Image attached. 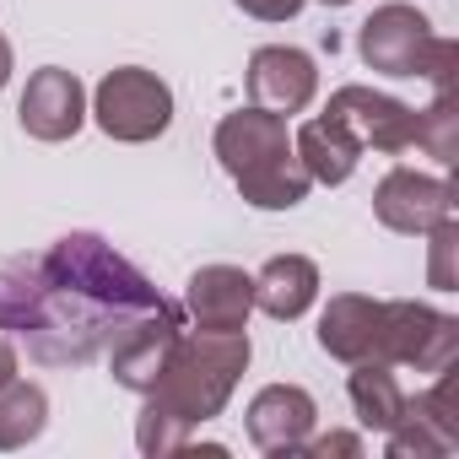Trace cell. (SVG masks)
<instances>
[{
    "instance_id": "484cf974",
    "label": "cell",
    "mask_w": 459,
    "mask_h": 459,
    "mask_svg": "<svg viewBox=\"0 0 459 459\" xmlns=\"http://www.w3.org/2000/svg\"><path fill=\"white\" fill-rule=\"evenodd\" d=\"M6 82H12V44L0 39V87H6Z\"/></svg>"
},
{
    "instance_id": "e0dca14e",
    "label": "cell",
    "mask_w": 459,
    "mask_h": 459,
    "mask_svg": "<svg viewBox=\"0 0 459 459\" xmlns=\"http://www.w3.org/2000/svg\"><path fill=\"white\" fill-rule=\"evenodd\" d=\"M346 394H351V411H357V421L368 432H389L405 416V389H400L389 362H351Z\"/></svg>"
},
{
    "instance_id": "ac0fdd59",
    "label": "cell",
    "mask_w": 459,
    "mask_h": 459,
    "mask_svg": "<svg viewBox=\"0 0 459 459\" xmlns=\"http://www.w3.org/2000/svg\"><path fill=\"white\" fill-rule=\"evenodd\" d=\"M49 427V394L28 378L0 384V448H28Z\"/></svg>"
},
{
    "instance_id": "4316f807",
    "label": "cell",
    "mask_w": 459,
    "mask_h": 459,
    "mask_svg": "<svg viewBox=\"0 0 459 459\" xmlns=\"http://www.w3.org/2000/svg\"><path fill=\"white\" fill-rule=\"evenodd\" d=\"M325 6H351V0H325Z\"/></svg>"
},
{
    "instance_id": "30bf717a",
    "label": "cell",
    "mask_w": 459,
    "mask_h": 459,
    "mask_svg": "<svg viewBox=\"0 0 459 459\" xmlns=\"http://www.w3.org/2000/svg\"><path fill=\"white\" fill-rule=\"evenodd\" d=\"M373 216L389 227V233H411L416 238L432 221L454 216V189H448V178H432V173H416V168H394L373 189Z\"/></svg>"
},
{
    "instance_id": "3957f363",
    "label": "cell",
    "mask_w": 459,
    "mask_h": 459,
    "mask_svg": "<svg viewBox=\"0 0 459 459\" xmlns=\"http://www.w3.org/2000/svg\"><path fill=\"white\" fill-rule=\"evenodd\" d=\"M216 157H221L227 173H233V184L244 189V200L260 205V211H292L314 189L308 168L292 152L287 119L271 114V108H238V114H227L216 125Z\"/></svg>"
},
{
    "instance_id": "7c38bea8",
    "label": "cell",
    "mask_w": 459,
    "mask_h": 459,
    "mask_svg": "<svg viewBox=\"0 0 459 459\" xmlns=\"http://www.w3.org/2000/svg\"><path fill=\"white\" fill-rule=\"evenodd\" d=\"M184 303H189L195 330H211V335L244 330L255 314V276H244L238 265H200L189 276Z\"/></svg>"
},
{
    "instance_id": "7402d4cb",
    "label": "cell",
    "mask_w": 459,
    "mask_h": 459,
    "mask_svg": "<svg viewBox=\"0 0 459 459\" xmlns=\"http://www.w3.org/2000/svg\"><path fill=\"white\" fill-rule=\"evenodd\" d=\"M427 287H437V292H454L459 287V271H454V260H459V221L454 216H443V221H432L427 227Z\"/></svg>"
},
{
    "instance_id": "5b68a950",
    "label": "cell",
    "mask_w": 459,
    "mask_h": 459,
    "mask_svg": "<svg viewBox=\"0 0 459 459\" xmlns=\"http://www.w3.org/2000/svg\"><path fill=\"white\" fill-rule=\"evenodd\" d=\"M459 357V319L427 308V303H384V330H378V362L389 368H416V373H443Z\"/></svg>"
},
{
    "instance_id": "277c9868",
    "label": "cell",
    "mask_w": 459,
    "mask_h": 459,
    "mask_svg": "<svg viewBox=\"0 0 459 459\" xmlns=\"http://www.w3.org/2000/svg\"><path fill=\"white\" fill-rule=\"evenodd\" d=\"M92 119L103 125V135L141 146V141H157L173 125V92H168L162 76H152L141 65H119L98 82Z\"/></svg>"
},
{
    "instance_id": "d4e9b609",
    "label": "cell",
    "mask_w": 459,
    "mask_h": 459,
    "mask_svg": "<svg viewBox=\"0 0 459 459\" xmlns=\"http://www.w3.org/2000/svg\"><path fill=\"white\" fill-rule=\"evenodd\" d=\"M238 6H244L249 17H260V22H287V17L303 12V0H238Z\"/></svg>"
},
{
    "instance_id": "ba28073f",
    "label": "cell",
    "mask_w": 459,
    "mask_h": 459,
    "mask_svg": "<svg viewBox=\"0 0 459 459\" xmlns=\"http://www.w3.org/2000/svg\"><path fill=\"white\" fill-rule=\"evenodd\" d=\"M17 119H22V130L33 141H71L87 125V87L76 82V71L44 65V71L28 76L22 103H17Z\"/></svg>"
},
{
    "instance_id": "d6986e66",
    "label": "cell",
    "mask_w": 459,
    "mask_h": 459,
    "mask_svg": "<svg viewBox=\"0 0 459 459\" xmlns=\"http://www.w3.org/2000/svg\"><path fill=\"white\" fill-rule=\"evenodd\" d=\"M432 378H437V384H432V389H421L416 400L405 394V411H411V416H421V421H432V427L459 448V373H454V362H448V368H443V373H432Z\"/></svg>"
},
{
    "instance_id": "5bb4252c",
    "label": "cell",
    "mask_w": 459,
    "mask_h": 459,
    "mask_svg": "<svg viewBox=\"0 0 459 459\" xmlns=\"http://www.w3.org/2000/svg\"><path fill=\"white\" fill-rule=\"evenodd\" d=\"M378 330H384V303L362 292H341L319 319V346L341 362H378Z\"/></svg>"
},
{
    "instance_id": "7a4b0ae2",
    "label": "cell",
    "mask_w": 459,
    "mask_h": 459,
    "mask_svg": "<svg viewBox=\"0 0 459 459\" xmlns=\"http://www.w3.org/2000/svg\"><path fill=\"white\" fill-rule=\"evenodd\" d=\"M244 368H249V335L244 330L178 335V346H173L162 378L146 389V405H141V421H135L141 454L162 459V454L189 448V432L221 416V405L238 389Z\"/></svg>"
},
{
    "instance_id": "cb8c5ba5",
    "label": "cell",
    "mask_w": 459,
    "mask_h": 459,
    "mask_svg": "<svg viewBox=\"0 0 459 459\" xmlns=\"http://www.w3.org/2000/svg\"><path fill=\"white\" fill-rule=\"evenodd\" d=\"M298 454H308V459H330V454H346V459H357L362 454V437L357 432H330V437H303V448Z\"/></svg>"
},
{
    "instance_id": "8fae6325",
    "label": "cell",
    "mask_w": 459,
    "mask_h": 459,
    "mask_svg": "<svg viewBox=\"0 0 459 459\" xmlns=\"http://www.w3.org/2000/svg\"><path fill=\"white\" fill-rule=\"evenodd\" d=\"M319 92V71L303 49H287V44H265L255 49L249 60V98L255 108H271V114H303Z\"/></svg>"
},
{
    "instance_id": "2e32d148",
    "label": "cell",
    "mask_w": 459,
    "mask_h": 459,
    "mask_svg": "<svg viewBox=\"0 0 459 459\" xmlns=\"http://www.w3.org/2000/svg\"><path fill=\"white\" fill-rule=\"evenodd\" d=\"M292 152H298V162L308 168V178H314V184H346V178L357 173L362 141H357L341 119L319 114V119H308V125L292 135Z\"/></svg>"
},
{
    "instance_id": "6da1fadb",
    "label": "cell",
    "mask_w": 459,
    "mask_h": 459,
    "mask_svg": "<svg viewBox=\"0 0 459 459\" xmlns=\"http://www.w3.org/2000/svg\"><path fill=\"white\" fill-rule=\"evenodd\" d=\"M173 308L125 255H114L98 233H65L39 255V303L28 319V351L44 368H82L103 357L125 325L141 314Z\"/></svg>"
},
{
    "instance_id": "4fadbf2b",
    "label": "cell",
    "mask_w": 459,
    "mask_h": 459,
    "mask_svg": "<svg viewBox=\"0 0 459 459\" xmlns=\"http://www.w3.org/2000/svg\"><path fill=\"white\" fill-rule=\"evenodd\" d=\"M314 394L298 384H271L249 400V443L260 454H298L314 432Z\"/></svg>"
},
{
    "instance_id": "8992f818",
    "label": "cell",
    "mask_w": 459,
    "mask_h": 459,
    "mask_svg": "<svg viewBox=\"0 0 459 459\" xmlns=\"http://www.w3.org/2000/svg\"><path fill=\"white\" fill-rule=\"evenodd\" d=\"M432 22L405 6V0H389V6H378L362 33H357V55L368 71H384V76H421L427 71V55H432Z\"/></svg>"
},
{
    "instance_id": "52a82bcc",
    "label": "cell",
    "mask_w": 459,
    "mask_h": 459,
    "mask_svg": "<svg viewBox=\"0 0 459 459\" xmlns=\"http://www.w3.org/2000/svg\"><path fill=\"white\" fill-rule=\"evenodd\" d=\"M178 335H184V314H178V308H157V314H141L135 325H125V335L108 346V373H114V384L146 394V389L162 378V368H168Z\"/></svg>"
},
{
    "instance_id": "9a60e30c",
    "label": "cell",
    "mask_w": 459,
    "mask_h": 459,
    "mask_svg": "<svg viewBox=\"0 0 459 459\" xmlns=\"http://www.w3.org/2000/svg\"><path fill=\"white\" fill-rule=\"evenodd\" d=\"M319 298V265L308 255H276L255 276V308L271 319H303Z\"/></svg>"
},
{
    "instance_id": "603a6c76",
    "label": "cell",
    "mask_w": 459,
    "mask_h": 459,
    "mask_svg": "<svg viewBox=\"0 0 459 459\" xmlns=\"http://www.w3.org/2000/svg\"><path fill=\"white\" fill-rule=\"evenodd\" d=\"M421 82H432V98L459 87V44H454V39H432V55H427Z\"/></svg>"
},
{
    "instance_id": "9c48e42d",
    "label": "cell",
    "mask_w": 459,
    "mask_h": 459,
    "mask_svg": "<svg viewBox=\"0 0 459 459\" xmlns=\"http://www.w3.org/2000/svg\"><path fill=\"white\" fill-rule=\"evenodd\" d=\"M330 119H341L362 146L373 152H411L416 146V108L389 98V92H373V87H341L325 108Z\"/></svg>"
},
{
    "instance_id": "44dd1931",
    "label": "cell",
    "mask_w": 459,
    "mask_h": 459,
    "mask_svg": "<svg viewBox=\"0 0 459 459\" xmlns=\"http://www.w3.org/2000/svg\"><path fill=\"white\" fill-rule=\"evenodd\" d=\"M384 448H389V459H437V454H454V443H448L432 421H421V416H411V411L384 432Z\"/></svg>"
},
{
    "instance_id": "ffe728a7",
    "label": "cell",
    "mask_w": 459,
    "mask_h": 459,
    "mask_svg": "<svg viewBox=\"0 0 459 459\" xmlns=\"http://www.w3.org/2000/svg\"><path fill=\"white\" fill-rule=\"evenodd\" d=\"M416 146L427 157H437L443 168L454 162V152H459V103H454V92H437L432 108L416 114Z\"/></svg>"
}]
</instances>
